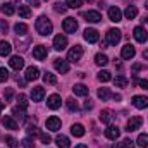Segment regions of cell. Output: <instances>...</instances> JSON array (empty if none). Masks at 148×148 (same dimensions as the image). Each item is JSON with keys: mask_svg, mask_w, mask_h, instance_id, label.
<instances>
[{"mask_svg": "<svg viewBox=\"0 0 148 148\" xmlns=\"http://www.w3.org/2000/svg\"><path fill=\"white\" fill-rule=\"evenodd\" d=\"M145 7H147V9H148V2H147V5H145Z\"/></svg>", "mask_w": 148, "mask_h": 148, "instance_id": "6125c7cd", "label": "cell"}, {"mask_svg": "<svg viewBox=\"0 0 148 148\" xmlns=\"http://www.w3.org/2000/svg\"><path fill=\"white\" fill-rule=\"evenodd\" d=\"M76 148H88V145H77Z\"/></svg>", "mask_w": 148, "mask_h": 148, "instance_id": "680465c9", "label": "cell"}, {"mask_svg": "<svg viewBox=\"0 0 148 148\" xmlns=\"http://www.w3.org/2000/svg\"><path fill=\"white\" fill-rule=\"evenodd\" d=\"M81 57H83V47L81 45H74L73 48L67 52V60L69 62H79Z\"/></svg>", "mask_w": 148, "mask_h": 148, "instance_id": "3957f363", "label": "cell"}, {"mask_svg": "<svg viewBox=\"0 0 148 148\" xmlns=\"http://www.w3.org/2000/svg\"><path fill=\"white\" fill-rule=\"evenodd\" d=\"M81 3H83V0H66V5L71 9H79Z\"/></svg>", "mask_w": 148, "mask_h": 148, "instance_id": "ab89813d", "label": "cell"}, {"mask_svg": "<svg viewBox=\"0 0 148 148\" xmlns=\"http://www.w3.org/2000/svg\"><path fill=\"white\" fill-rule=\"evenodd\" d=\"M83 17H84L88 23H100V21H102V16H100V12H97V10L83 12Z\"/></svg>", "mask_w": 148, "mask_h": 148, "instance_id": "5bb4252c", "label": "cell"}, {"mask_svg": "<svg viewBox=\"0 0 148 148\" xmlns=\"http://www.w3.org/2000/svg\"><path fill=\"white\" fill-rule=\"evenodd\" d=\"M3 107H5V102H0V112L3 110Z\"/></svg>", "mask_w": 148, "mask_h": 148, "instance_id": "9f6ffc18", "label": "cell"}, {"mask_svg": "<svg viewBox=\"0 0 148 148\" xmlns=\"http://www.w3.org/2000/svg\"><path fill=\"white\" fill-rule=\"evenodd\" d=\"M73 91H74V95L86 97V95H88V91H90V88H88V86H84V84H74Z\"/></svg>", "mask_w": 148, "mask_h": 148, "instance_id": "d4e9b609", "label": "cell"}, {"mask_svg": "<svg viewBox=\"0 0 148 148\" xmlns=\"http://www.w3.org/2000/svg\"><path fill=\"white\" fill-rule=\"evenodd\" d=\"M145 21H147V23H148V16H147V17H145Z\"/></svg>", "mask_w": 148, "mask_h": 148, "instance_id": "94428289", "label": "cell"}, {"mask_svg": "<svg viewBox=\"0 0 148 148\" xmlns=\"http://www.w3.org/2000/svg\"><path fill=\"white\" fill-rule=\"evenodd\" d=\"M143 69V64H134L133 66V71H141Z\"/></svg>", "mask_w": 148, "mask_h": 148, "instance_id": "11a10c76", "label": "cell"}, {"mask_svg": "<svg viewBox=\"0 0 148 148\" xmlns=\"http://www.w3.org/2000/svg\"><path fill=\"white\" fill-rule=\"evenodd\" d=\"M0 10H2L5 16H12V14L16 12V9H14V3H3V5L0 7Z\"/></svg>", "mask_w": 148, "mask_h": 148, "instance_id": "f546056e", "label": "cell"}, {"mask_svg": "<svg viewBox=\"0 0 148 148\" xmlns=\"http://www.w3.org/2000/svg\"><path fill=\"white\" fill-rule=\"evenodd\" d=\"M114 148H122V143H115V145H114Z\"/></svg>", "mask_w": 148, "mask_h": 148, "instance_id": "6f0895ef", "label": "cell"}, {"mask_svg": "<svg viewBox=\"0 0 148 148\" xmlns=\"http://www.w3.org/2000/svg\"><path fill=\"white\" fill-rule=\"evenodd\" d=\"M62 28H64L66 33H74V31L77 29V21H76L74 17H67V19H64Z\"/></svg>", "mask_w": 148, "mask_h": 148, "instance_id": "52a82bcc", "label": "cell"}, {"mask_svg": "<svg viewBox=\"0 0 148 148\" xmlns=\"http://www.w3.org/2000/svg\"><path fill=\"white\" fill-rule=\"evenodd\" d=\"M10 50H12L10 43H7V41H0V55H2V57L10 55Z\"/></svg>", "mask_w": 148, "mask_h": 148, "instance_id": "f1b7e54d", "label": "cell"}, {"mask_svg": "<svg viewBox=\"0 0 148 148\" xmlns=\"http://www.w3.org/2000/svg\"><path fill=\"white\" fill-rule=\"evenodd\" d=\"M122 148H134V143L131 140H124L122 141Z\"/></svg>", "mask_w": 148, "mask_h": 148, "instance_id": "f907efd6", "label": "cell"}, {"mask_svg": "<svg viewBox=\"0 0 148 148\" xmlns=\"http://www.w3.org/2000/svg\"><path fill=\"white\" fill-rule=\"evenodd\" d=\"M98 79H100L102 83H107V81H110L112 79V76H110L109 71H100V73H98Z\"/></svg>", "mask_w": 148, "mask_h": 148, "instance_id": "d590c367", "label": "cell"}, {"mask_svg": "<svg viewBox=\"0 0 148 148\" xmlns=\"http://www.w3.org/2000/svg\"><path fill=\"white\" fill-rule=\"evenodd\" d=\"M95 62H97L98 66H107V64H109V57L103 55V53H97V55H95Z\"/></svg>", "mask_w": 148, "mask_h": 148, "instance_id": "1f68e13d", "label": "cell"}, {"mask_svg": "<svg viewBox=\"0 0 148 148\" xmlns=\"http://www.w3.org/2000/svg\"><path fill=\"white\" fill-rule=\"evenodd\" d=\"M5 141H7V145H9L10 148H19V147H17V141H16L12 136H7V138H5Z\"/></svg>", "mask_w": 148, "mask_h": 148, "instance_id": "f6af8a7d", "label": "cell"}, {"mask_svg": "<svg viewBox=\"0 0 148 148\" xmlns=\"http://www.w3.org/2000/svg\"><path fill=\"white\" fill-rule=\"evenodd\" d=\"M133 105L136 109H148V97H140V95L133 97Z\"/></svg>", "mask_w": 148, "mask_h": 148, "instance_id": "2e32d148", "label": "cell"}, {"mask_svg": "<svg viewBox=\"0 0 148 148\" xmlns=\"http://www.w3.org/2000/svg\"><path fill=\"white\" fill-rule=\"evenodd\" d=\"M28 3L33 7H40V0H28Z\"/></svg>", "mask_w": 148, "mask_h": 148, "instance_id": "f5cc1de1", "label": "cell"}, {"mask_svg": "<svg viewBox=\"0 0 148 148\" xmlns=\"http://www.w3.org/2000/svg\"><path fill=\"white\" fill-rule=\"evenodd\" d=\"M71 133H73L76 138H81V136H84V127L81 124H73L71 126Z\"/></svg>", "mask_w": 148, "mask_h": 148, "instance_id": "83f0119b", "label": "cell"}, {"mask_svg": "<svg viewBox=\"0 0 148 148\" xmlns=\"http://www.w3.org/2000/svg\"><path fill=\"white\" fill-rule=\"evenodd\" d=\"M114 119H115V114H114L112 110H109V109H107V110H102V112H100V121H102V122H105V124H110Z\"/></svg>", "mask_w": 148, "mask_h": 148, "instance_id": "7402d4cb", "label": "cell"}, {"mask_svg": "<svg viewBox=\"0 0 148 148\" xmlns=\"http://www.w3.org/2000/svg\"><path fill=\"white\" fill-rule=\"evenodd\" d=\"M67 109L71 112H77L79 110V105H77V102H76L74 98H69V100H67Z\"/></svg>", "mask_w": 148, "mask_h": 148, "instance_id": "74e56055", "label": "cell"}, {"mask_svg": "<svg viewBox=\"0 0 148 148\" xmlns=\"http://www.w3.org/2000/svg\"><path fill=\"white\" fill-rule=\"evenodd\" d=\"M43 81L47 84H55L57 83V77H55V74H52V73H45L43 74Z\"/></svg>", "mask_w": 148, "mask_h": 148, "instance_id": "836d02e7", "label": "cell"}, {"mask_svg": "<svg viewBox=\"0 0 148 148\" xmlns=\"http://www.w3.org/2000/svg\"><path fill=\"white\" fill-rule=\"evenodd\" d=\"M138 86L143 88V90H148V79H140L138 81Z\"/></svg>", "mask_w": 148, "mask_h": 148, "instance_id": "681fc988", "label": "cell"}, {"mask_svg": "<svg viewBox=\"0 0 148 148\" xmlns=\"http://www.w3.org/2000/svg\"><path fill=\"white\" fill-rule=\"evenodd\" d=\"M14 31H16L19 36H23V35H26V31H28V26H26V24H23V23H17V24L14 26Z\"/></svg>", "mask_w": 148, "mask_h": 148, "instance_id": "d6a6232c", "label": "cell"}, {"mask_svg": "<svg viewBox=\"0 0 148 148\" xmlns=\"http://www.w3.org/2000/svg\"><path fill=\"white\" fill-rule=\"evenodd\" d=\"M35 28H36V31L41 35V36H48V35L52 33V29H53L50 19L45 17V16H40V17H38L36 23H35Z\"/></svg>", "mask_w": 148, "mask_h": 148, "instance_id": "6da1fadb", "label": "cell"}, {"mask_svg": "<svg viewBox=\"0 0 148 148\" xmlns=\"http://www.w3.org/2000/svg\"><path fill=\"white\" fill-rule=\"evenodd\" d=\"M138 145L140 147H143V148H148V134H140L138 136Z\"/></svg>", "mask_w": 148, "mask_h": 148, "instance_id": "8d00e7d4", "label": "cell"}, {"mask_svg": "<svg viewBox=\"0 0 148 148\" xmlns=\"http://www.w3.org/2000/svg\"><path fill=\"white\" fill-rule=\"evenodd\" d=\"M60 103H62V100H60V97H59V95H50V97H48V100H47V107H48V109H52V110L60 109Z\"/></svg>", "mask_w": 148, "mask_h": 148, "instance_id": "7c38bea8", "label": "cell"}, {"mask_svg": "<svg viewBox=\"0 0 148 148\" xmlns=\"http://www.w3.org/2000/svg\"><path fill=\"white\" fill-rule=\"evenodd\" d=\"M60 126H62V122H60V119L59 117H55V115H52V117H48L47 119V129H50V131H59L60 129Z\"/></svg>", "mask_w": 148, "mask_h": 148, "instance_id": "9c48e42d", "label": "cell"}, {"mask_svg": "<svg viewBox=\"0 0 148 148\" xmlns=\"http://www.w3.org/2000/svg\"><path fill=\"white\" fill-rule=\"evenodd\" d=\"M9 66H10L14 71H21V69L24 67V59H23V57H19V55H14V57H10Z\"/></svg>", "mask_w": 148, "mask_h": 148, "instance_id": "8fae6325", "label": "cell"}, {"mask_svg": "<svg viewBox=\"0 0 148 148\" xmlns=\"http://www.w3.org/2000/svg\"><path fill=\"white\" fill-rule=\"evenodd\" d=\"M55 143H57L59 148H71V145H69V138L64 136V134H59V136L55 138Z\"/></svg>", "mask_w": 148, "mask_h": 148, "instance_id": "cb8c5ba5", "label": "cell"}, {"mask_svg": "<svg viewBox=\"0 0 148 148\" xmlns=\"http://www.w3.org/2000/svg\"><path fill=\"white\" fill-rule=\"evenodd\" d=\"M2 124H3L7 129H12V131H14V129H17V122H16L10 115H5V117L2 119Z\"/></svg>", "mask_w": 148, "mask_h": 148, "instance_id": "603a6c76", "label": "cell"}, {"mask_svg": "<svg viewBox=\"0 0 148 148\" xmlns=\"http://www.w3.org/2000/svg\"><path fill=\"white\" fill-rule=\"evenodd\" d=\"M127 83H129V81H127V77H126V76H122V74H119V76H115V77H114V84H115L117 88H126V86H127Z\"/></svg>", "mask_w": 148, "mask_h": 148, "instance_id": "484cf974", "label": "cell"}, {"mask_svg": "<svg viewBox=\"0 0 148 148\" xmlns=\"http://www.w3.org/2000/svg\"><path fill=\"white\" fill-rule=\"evenodd\" d=\"M24 77H26V81H36L38 77H40V71H38V67H28L26 69V74H24Z\"/></svg>", "mask_w": 148, "mask_h": 148, "instance_id": "44dd1931", "label": "cell"}, {"mask_svg": "<svg viewBox=\"0 0 148 148\" xmlns=\"http://www.w3.org/2000/svg\"><path fill=\"white\" fill-rule=\"evenodd\" d=\"M0 29H2L3 33L9 29V24H7V21H0Z\"/></svg>", "mask_w": 148, "mask_h": 148, "instance_id": "816d5d0a", "label": "cell"}, {"mask_svg": "<svg viewBox=\"0 0 148 148\" xmlns=\"http://www.w3.org/2000/svg\"><path fill=\"white\" fill-rule=\"evenodd\" d=\"M12 114H14V117H17L19 121L26 119V115H24V109H21V107H14V109H12Z\"/></svg>", "mask_w": 148, "mask_h": 148, "instance_id": "e575fe53", "label": "cell"}, {"mask_svg": "<svg viewBox=\"0 0 148 148\" xmlns=\"http://www.w3.org/2000/svg\"><path fill=\"white\" fill-rule=\"evenodd\" d=\"M9 79V71L5 67H0V83H5Z\"/></svg>", "mask_w": 148, "mask_h": 148, "instance_id": "60d3db41", "label": "cell"}, {"mask_svg": "<svg viewBox=\"0 0 148 148\" xmlns=\"http://www.w3.org/2000/svg\"><path fill=\"white\" fill-rule=\"evenodd\" d=\"M29 41H31V40H29V38H28V40H26V41H21V40H19V38H17V40H16V43H17V48H19V47H21V48H23V50H24V48H28V47H26V45H28V43H29Z\"/></svg>", "mask_w": 148, "mask_h": 148, "instance_id": "bcb514c9", "label": "cell"}, {"mask_svg": "<svg viewBox=\"0 0 148 148\" xmlns=\"http://www.w3.org/2000/svg\"><path fill=\"white\" fill-rule=\"evenodd\" d=\"M21 145H23V148H35V143H33L31 138H24V140L21 141Z\"/></svg>", "mask_w": 148, "mask_h": 148, "instance_id": "7bdbcfd3", "label": "cell"}, {"mask_svg": "<svg viewBox=\"0 0 148 148\" xmlns=\"http://www.w3.org/2000/svg\"><path fill=\"white\" fill-rule=\"evenodd\" d=\"M124 16H126L127 19H134V17L138 16V9H136L134 5H127L126 10H124Z\"/></svg>", "mask_w": 148, "mask_h": 148, "instance_id": "4316f807", "label": "cell"}, {"mask_svg": "<svg viewBox=\"0 0 148 148\" xmlns=\"http://www.w3.org/2000/svg\"><path fill=\"white\" fill-rule=\"evenodd\" d=\"M12 95H14V90H12V88H7V90H5V102H9V100L12 98Z\"/></svg>", "mask_w": 148, "mask_h": 148, "instance_id": "7dc6e473", "label": "cell"}, {"mask_svg": "<svg viewBox=\"0 0 148 148\" xmlns=\"http://www.w3.org/2000/svg\"><path fill=\"white\" fill-rule=\"evenodd\" d=\"M83 36H84V40H86L88 43H97V41H98V38H100V35H98V31H97V29H93V28H86Z\"/></svg>", "mask_w": 148, "mask_h": 148, "instance_id": "ba28073f", "label": "cell"}, {"mask_svg": "<svg viewBox=\"0 0 148 148\" xmlns=\"http://www.w3.org/2000/svg\"><path fill=\"white\" fill-rule=\"evenodd\" d=\"M47 55H48L47 47L38 45V47H35V48H33V57H35L36 60H45V59H47Z\"/></svg>", "mask_w": 148, "mask_h": 148, "instance_id": "30bf717a", "label": "cell"}, {"mask_svg": "<svg viewBox=\"0 0 148 148\" xmlns=\"http://www.w3.org/2000/svg\"><path fill=\"white\" fill-rule=\"evenodd\" d=\"M141 126H143V117L134 115V117H129V121L126 124V131L127 133H133V131H138Z\"/></svg>", "mask_w": 148, "mask_h": 148, "instance_id": "7a4b0ae2", "label": "cell"}, {"mask_svg": "<svg viewBox=\"0 0 148 148\" xmlns=\"http://www.w3.org/2000/svg\"><path fill=\"white\" fill-rule=\"evenodd\" d=\"M17 102H19V107L21 109H24V110L28 109V97L26 95H19L17 97Z\"/></svg>", "mask_w": 148, "mask_h": 148, "instance_id": "f35d334b", "label": "cell"}, {"mask_svg": "<svg viewBox=\"0 0 148 148\" xmlns=\"http://www.w3.org/2000/svg\"><path fill=\"white\" fill-rule=\"evenodd\" d=\"M105 136H107L109 140H112V141H115V140L121 136V129H119L117 126H109V127L105 129Z\"/></svg>", "mask_w": 148, "mask_h": 148, "instance_id": "e0dca14e", "label": "cell"}, {"mask_svg": "<svg viewBox=\"0 0 148 148\" xmlns=\"http://www.w3.org/2000/svg\"><path fill=\"white\" fill-rule=\"evenodd\" d=\"M97 95H98V98H102V102H105V100H109V98H114V100H121V95L110 93V90H109V88H100Z\"/></svg>", "mask_w": 148, "mask_h": 148, "instance_id": "8992f818", "label": "cell"}, {"mask_svg": "<svg viewBox=\"0 0 148 148\" xmlns=\"http://www.w3.org/2000/svg\"><path fill=\"white\" fill-rule=\"evenodd\" d=\"M121 38H122L121 31L115 29V28H110V29L107 31V41H109V45H112V47H115V45L121 41Z\"/></svg>", "mask_w": 148, "mask_h": 148, "instance_id": "277c9868", "label": "cell"}, {"mask_svg": "<svg viewBox=\"0 0 148 148\" xmlns=\"http://www.w3.org/2000/svg\"><path fill=\"white\" fill-rule=\"evenodd\" d=\"M109 19H110L112 23H119V21L122 19V12H121V9H117V7H110V9H109Z\"/></svg>", "mask_w": 148, "mask_h": 148, "instance_id": "ffe728a7", "label": "cell"}, {"mask_svg": "<svg viewBox=\"0 0 148 148\" xmlns=\"http://www.w3.org/2000/svg\"><path fill=\"white\" fill-rule=\"evenodd\" d=\"M19 16L24 17V19L31 17V9H29L28 5H19Z\"/></svg>", "mask_w": 148, "mask_h": 148, "instance_id": "4dcf8cb0", "label": "cell"}, {"mask_svg": "<svg viewBox=\"0 0 148 148\" xmlns=\"http://www.w3.org/2000/svg\"><path fill=\"white\" fill-rule=\"evenodd\" d=\"M43 97H45V88H43V86H35V88L31 90V98H33V102H41Z\"/></svg>", "mask_w": 148, "mask_h": 148, "instance_id": "ac0fdd59", "label": "cell"}, {"mask_svg": "<svg viewBox=\"0 0 148 148\" xmlns=\"http://www.w3.org/2000/svg\"><path fill=\"white\" fill-rule=\"evenodd\" d=\"M66 47H67V38L64 36V35H57V36L53 38V48H55V50L60 52V50H64Z\"/></svg>", "mask_w": 148, "mask_h": 148, "instance_id": "9a60e30c", "label": "cell"}, {"mask_svg": "<svg viewBox=\"0 0 148 148\" xmlns=\"http://www.w3.org/2000/svg\"><path fill=\"white\" fill-rule=\"evenodd\" d=\"M134 53H136V50H134V47L133 45H126V47H122V52H121V55H122V59L124 60H129V59H133L134 57Z\"/></svg>", "mask_w": 148, "mask_h": 148, "instance_id": "d6986e66", "label": "cell"}, {"mask_svg": "<svg viewBox=\"0 0 148 148\" xmlns=\"http://www.w3.org/2000/svg\"><path fill=\"white\" fill-rule=\"evenodd\" d=\"M66 9H67V7H66L64 3H60V2H57V3L53 5V10H55V12H59V14H64V12H66Z\"/></svg>", "mask_w": 148, "mask_h": 148, "instance_id": "b9f144b4", "label": "cell"}, {"mask_svg": "<svg viewBox=\"0 0 148 148\" xmlns=\"http://www.w3.org/2000/svg\"><path fill=\"white\" fill-rule=\"evenodd\" d=\"M40 140H41L45 145H48V143H50V136H48V134H45V133H41V134H40Z\"/></svg>", "mask_w": 148, "mask_h": 148, "instance_id": "c3c4849f", "label": "cell"}, {"mask_svg": "<svg viewBox=\"0 0 148 148\" xmlns=\"http://www.w3.org/2000/svg\"><path fill=\"white\" fill-rule=\"evenodd\" d=\"M84 109H86V110L93 109V103H91V100H86V103H84Z\"/></svg>", "mask_w": 148, "mask_h": 148, "instance_id": "db71d44e", "label": "cell"}, {"mask_svg": "<svg viewBox=\"0 0 148 148\" xmlns=\"http://www.w3.org/2000/svg\"><path fill=\"white\" fill-rule=\"evenodd\" d=\"M53 67H55L60 74L69 73V64H67V60H64V59H55V60H53Z\"/></svg>", "mask_w": 148, "mask_h": 148, "instance_id": "4fadbf2b", "label": "cell"}, {"mask_svg": "<svg viewBox=\"0 0 148 148\" xmlns=\"http://www.w3.org/2000/svg\"><path fill=\"white\" fill-rule=\"evenodd\" d=\"M133 35H134V40H136L138 43H145L148 40V33L143 26H136L134 31H133Z\"/></svg>", "mask_w": 148, "mask_h": 148, "instance_id": "5b68a950", "label": "cell"}, {"mask_svg": "<svg viewBox=\"0 0 148 148\" xmlns=\"http://www.w3.org/2000/svg\"><path fill=\"white\" fill-rule=\"evenodd\" d=\"M143 57H145V59H148V50L145 52V53H143Z\"/></svg>", "mask_w": 148, "mask_h": 148, "instance_id": "91938a15", "label": "cell"}, {"mask_svg": "<svg viewBox=\"0 0 148 148\" xmlns=\"http://www.w3.org/2000/svg\"><path fill=\"white\" fill-rule=\"evenodd\" d=\"M28 134H29V136H40L41 133H40V129H38L36 126H29V127H28Z\"/></svg>", "mask_w": 148, "mask_h": 148, "instance_id": "ee69618b", "label": "cell"}]
</instances>
